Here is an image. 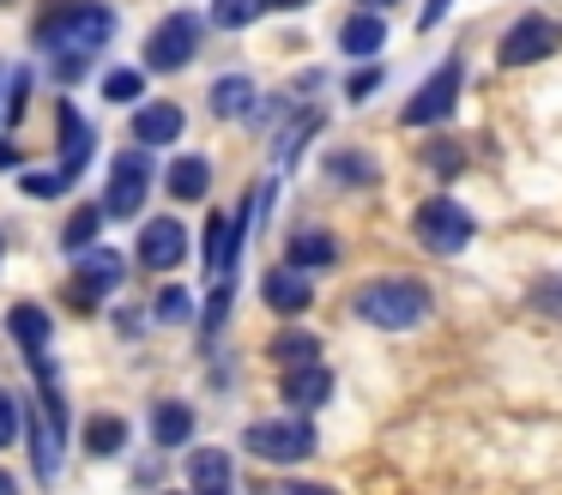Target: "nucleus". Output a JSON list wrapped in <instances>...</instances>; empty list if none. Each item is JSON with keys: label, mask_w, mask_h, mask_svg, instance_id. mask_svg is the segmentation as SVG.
Returning <instances> with one entry per match:
<instances>
[{"label": "nucleus", "mask_w": 562, "mask_h": 495, "mask_svg": "<svg viewBox=\"0 0 562 495\" xmlns=\"http://www.w3.org/2000/svg\"><path fill=\"white\" fill-rule=\"evenodd\" d=\"M122 447H127V423L115 417V410H103V417L86 423V453L91 459H115Z\"/></svg>", "instance_id": "nucleus-21"}, {"label": "nucleus", "mask_w": 562, "mask_h": 495, "mask_svg": "<svg viewBox=\"0 0 562 495\" xmlns=\"http://www.w3.org/2000/svg\"><path fill=\"white\" fill-rule=\"evenodd\" d=\"M134 139L139 145H170V139H182V109L176 103H146L134 115Z\"/></svg>", "instance_id": "nucleus-16"}, {"label": "nucleus", "mask_w": 562, "mask_h": 495, "mask_svg": "<svg viewBox=\"0 0 562 495\" xmlns=\"http://www.w3.org/2000/svg\"><path fill=\"white\" fill-rule=\"evenodd\" d=\"M424 164L436 169V176H460V169H465V145L436 139V145H424Z\"/></svg>", "instance_id": "nucleus-28"}, {"label": "nucleus", "mask_w": 562, "mask_h": 495, "mask_svg": "<svg viewBox=\"0 0 562 495\" xmlns=\"http://www.w3.org/2000/svg\"><path fill=\"white\" fill-rule=\"evenodd\" d=\"M243 447L267 465H296V459L315 453V423L308 417H267V423H248Z\"/></svg>", "instance_id": "nucleus-3"}, {"label": "nucleus", "mask_w": 562, "mask_h": 495, "mask_svg": "<svg viewBox=\"0 0 562 495\" xmlns=\"http://www.w3.org/2000/svg\"><path fill=\"white\" fill-rule=\"evenodd\" d=\"M267 357L279 362V369H308V362H321V338L315 333H296V326H291V333H279L267 345Z\"/></svg>", "instance_id": "nucleus-19"}, {"label": "nucleus", "mask_w": 562, "mask_h": 495, "mask_svg": "<svg viewBox=\"0 0 562 495\" xmlns=\"http://www.w3.org/2000/svg\"><path fill=\"white\" fill-rule=\"evenodd\" d=\"M532 308L562 314V272H550V278H538V284H532Z\"/></svg>", "instance_id": "nucleus-33"}, {"label": "nucleus", "mask_w": 562, "mask_h": 495, "mask_svg": "<svg viewBox=\"0 0 562 495\" xmlns=\"http://www.w3.org/2000/svg\"><path fill=\"white\" fill-rule=\"evenodd\" d=\"M327 169H333L339 181H363V188L375 181V164H369L363 151H333V157H327Z\"/></svg>", "instance_id": "nucleus-29"}, {"label": "nucleus", "mask_w": 562, "mask_h": 495, "mask_svg": "<svg viewBox=\"0 0 562 495\" xmlns=\"http://www.w3.org/2000/svg\"><path fill=\"white\" fill-rule=\"evenodd\" d=\"M260 7H279V12H291V7H308V0H260Z\"/></svg>", "instance_id": "nucleus-39"}, {"label": "nucleus", "mask_w": 562, "mask_h": 495, "mask_svg": "<svg viewBox=\"0 0 562 495\" xmlns=\"http://www.w3.org/2000/svg\"><path fill=\"white\" fill-rule=\"evenodd\" d=\"M441 12H448V0H424V19H417V31H436Z\"/></svg>", "instance_id": "nucleus-37"}, {"label": "nucleus", "mask_w": 562, "mask_h": 495, "mask_svg": "<svg viewBox=\"0 0 562 495\" xmlns=\"http://www.w3.org/2000/svg\"><path fill=\"white\" fill-rule=\"evenodd\" d=\"M122 254H110V248H86V260L74 266V302H79V314H91L110 290H122Z\"/></svg>", "instance_id": "nucleus-9"}, {"label": "nucleus", "mask_w": 562, "mask_h": 495, "mask_svg": "<svg viewBox=\"0 0 562 495\" xmlns=\"http://www.w3.org/2000/svg\"><path fill=\"white\" fill-rule=\"evenodd\" d=\"M19 423H25V405H19L13 393H0V447L19 441Z\"/></svg>", "instance_id": "nucleus-32"}, {"label": "nucleus", "mask_w": 562, "mask_h": 495, "mask_svg": "<svg viewBox=\"0 0 562 495\" xmlns=\"http://www.w3.org/2000/svg\"><path fill=\"white\" fill-rule=\"evenodd\" d=\"M55 139H61V181H74L91 157V127L74 103H61V133H55Z\"/></svg>", "instance_id": "nucleus-13"}, {"label": "nucleus", "mask_w": 562, "mask_h": 495, "mask_svg": "<svg viewBox=\"0 0 562 495\" xmlns=\"http://www.w3.org/2000/svg\"><path fill=\"white\" fill-rule=\"evenodd\" d=\"M182 260H188V229L176 224V217H151V224L139 229V266H151V272H176Z\"/></svg>", "instance_id": "nucleus-10"}, {"label": "nucleus", "mask_w": 562, "mask_h": 495, "mask_svg": "<svg viewBox=\"0 0 562 495\" xmlns=\"http://www.w3.org/2000/svg\"><path fill=\"white\" fill-rule=\"evenodd\" d=\"M363 7H393V0H363Z\"/></svg>", "instance_id": "nucleus-42"}, {"label": "nucleus", "mask_w": 562, "mask_h": 495, "mask_svg": "<svg viewBox=\"0 0 562 495\" xmlns=\"http://www.w3.org/2000/svg\"><path fill=\"white\" fill-rule=\"evenodd\" d=\"M194 48H200V19L194 12H170V19L146 36V67L151 72H176V67L194 60Z\"/></svg>", "instance_id": "nucleus-6"}, {"label": "nucleus", "mask_w": 562, "mask_h": 495, "mask_svg": "<svg viewBox=\"0 0 562 495\" xmlns=\"http://www.w3.org/2000/svg\"><path fill=\"white\" fill-rule=\"evenodd\" d=\"M381 43H387V19H375V12H357V19H345V31H339V48H345V55H375Z\"/></svg>", "instance_id": "nucleus-20"}, {"label": "nucleus", "mask_w": 562, "mask_h": 495, "mask_svg": "<svg viewBox=\"0 0 562 495\" xmlns=\"http://www.w3.org/2000/svg\"><path fill=\"white\" fill-rule=\"evenodd\" d=\"M25 193H37V200H49V193H61V169H55V176H25Z\"/></svg>", "instance_id": "nucleus-36"}, {"label": "nucleus", "mask_w": 562, "mask_h": 495, "mask_svg": "<svg viewBox=\"0 0 562 495\" xmlns=\"http://www.w3.org/2000/svg\"><path fill=\"white\" fill-rule=\"evenodd\" d=\"M260 290H267V308H279V314H303L308 302H315V284H308V272H296V266H272V272L260 278Z\"/></svg>", "instance_id": "nucleus-11"}, {"label": "nucleus", "mask_w": 562, "mask_h": 495, "mask_svg": "<svg viewBox=\"0 0 562 495\" xmlns=\"http://www.w3.org/2000/svg\"><path fill=\"white\" fill-rule=\"evenodd\" d=\"M291 495H333V490H315V483H308V490H291Z\"/></svg>", "instance_id": "nucleus-41"}, {"label": "nucleus", "mask_w": 562, "mask_h": 495, "mask_svg": "<svg viewBox=\"0 0 562 495\" xmlns=\"http://www.w3.org/2000/svg\"><path fill=\"white\" fill-rule=\"evenodd\" d=\"M260 0H212V24H218V31H243V24H255L260 19Z\"/></svg>", "instance_id": "nucleus-26"}, {"label": "nucleus", "mask_w": 562, "mask_h": 495, "mask_svg": "<svg viewBox=\"0 0 562 495\" xmlns=\"http://www.w3.org/2000/svg\"><path fill=\"white\" fill-rule=\"evenodd\" d=\"M7 333L25 345V357H49V333H55V320L37 308V302H19L13 314H7Z\"/></svg>", "instance_id": "nucleus-15"}, {"label": "nucleus", "mask_w": 562, "mask_h": 495, "mask_svg": "<svg viewBox=\"0 0 562 495\" xmlns=\"http://www.w3.org/2000/svg\"><path fill=\"white\" fill-rule=\"evenodd\" d=\"M110 36H115V12L103 0H67V7H49L37 19V43L55 55V79H67V85L86 72V60Z\"/></svg>", "instance_id": "nucleus-1"}, {"label": "nucleus", "mask_w": 562, "mask_h": 495, "mask_svg": "<svg viewBox=\"0 0 562 495\" xmlns=\"http://www.w3.org/2000/svg\"><path fill=\"white\" fill-rule=\"evenodd\" d=\"M236 254H243V241H236L231 217H224V212H212V217H206V272L218 278V284H231Z\"/></svg>", "instance_id": "nucleus-14"}, {"label": "nucleus", "mask_w": 562, "mask_h": 495, "mask_svg": "<svg viewBox=\"0 0 562 495\" xmlns=\"http://www.w3.org/2000/svg\"><path fill=\"white\" fill-rule=\"evenodd\" d=\"M375 85H381V67H369V72H351V85H345V91H351V103H357V97H369Z\"/></svg>", "instance_id": "nucleus-35"}, {"label": "nucleus", "mask_w": 562, "mask_h": 495, "mask_svg": "<svg viewBox=\"0 0 562 495\" xmlns=\"http://www.w3.org/2000/svg\"><path fill=\"white\" fill-rule=\"evenodd\" d=\"M351 308H357V320L381 326V333H405V326H417L429 314V290L417 278H369L351 296Z\"/></svg>", "instance_id": "nucleus-2"}, {"label": "nucleus", "mask_w": 562, "mask_h": 495, "mask_svg": "<svg viewBox=\"0 0 562 495\" xmlns=\"http://www.w3.org/2000/svg\"><path fill=\"white\" fill-rule=\"evenodd\" d=\"M248 109H255V79L231 72V79L212 85V115H248Z\"/></svg>", "instance_id": "nucleus-23"}, {"label": "nucleus", "mask_w": 562, "mask_h": 495, "mask_svg": "<svg viewBox=\"0 0 562 495\" xmlns=\"http://www.w3.org/2000/svg\"><path fill=\"white\" fill-rule=\"evenodd\" d=\"M19 164H25V157H19V145H13V139H0V169H19Z\"/></svg>", "instance_id": "nucleus-38"}, {"label": "nucleus", "mask_w": 562, "mask_h": 495, "mask_svg": "<svg viewBox=\"0 0 562 495\" xmlns=\"http://www.w3.org/2000/svg\"><path fill=\"white\" fill-rule=\"evenodd\" d=\"M25 429H31V447H37V477H55V465H61L55 459V435H43V423H31V417H25Z\"/></svg>", "instance_id": "nucleus-31"}, {"label": "nucleus", "mask_w": 562, "mask_h": 495, "mask_svg": "<svg viewBox=\"0 0 562 495\" xmlns=\"http://www.w3.org/2000/svg\"><path fill=\"white\" fill-rule=\"evenodd\" d=\"M333 398V369H321V362H308V369H284V405L296 410H315Z\"/></svg>", "instance_id": "nucleus-12"}, {"label": "nucleus", "mask_w": 562, "mask_h": 495, "mask_svg": "<svg viewBox=\"0 0 562 495\" xmlns=\"http://www.w3.org/2000/svg\"><path fill=\"white\" fill-rule=\"evenodd\" d=\"M188 435H194V410H188L182 398H164V405L151 410V441H158V447H182Z\"/></svg>", "instance_id": "nucleus-18"}, {"label": "nucleus", "mask_w": 562, "mask_h": 495, "mask_svg": "<svg viewBox=\"0 0 562 495\" xmlns=\"http://www.w3.org/2000/svg\"><path fill=\"white\" fill-rule=\"evenodd\" d=\"M188 477H194L200 495H224V490H231V459H224V453H194V459H188Z\"/></svg>", "instance_id": "nucleus-24"}, {"label": "nucleus", "mask_w": 562, "mask_h": 495, "mask_svg": "<svg viewBox=\"0 0 562 495\" xmlns=\"http://www.w3.org/2000/svg\"><path fill=\"white\" fill-rule=\"evenodd\" d=\"M25 103H31V72L19 67L13 79H7V121H19V115H25Z\"/></svg>", "instance_id": "nucleus-34"}, {"label": "nucleus", "mask_w": 562, "mask_h": 495, "mask_svg": "<svg viewBox=\"0 0 562 495\" xmlns=\"http://www.w3.org/2000/svg\"><path fill=\"white\" fill-rule=\"evenodd\" d=\"M557 43H562V31H557V24H550L544 12H526V19L514 24L508 36H502L496 60H502V67H532V60L557 55Z\"/></svg>", "instance_id": "nucleus-8"}, {"label": "nucleus", "mask_w": 562, "mask_h": 495, "mask_svg": "<svg viewBox=\"0 0 562 495\" xmlns=\"http://www.w3.org/2000/svg\"><path fill=\"white\" fill-rule=\"evenodd\" d=\"M460 85H465V60H441L436 72H429L424 85L412 91V103H405V127H441V121L453 115V103H460Z\"/></svg>", "instance_id": "nucleus-4"}, {"label": "nucleus", "mask_w": 562, "mask_h": 495, "mask_svg": "<svg viewBox=\"0 0 562 495\" xmlns=\"http://www.w3.org/2000/svg\"><path fill=\"white\" fill-rule=\"evenodd\" d=\"M0 495H19V483H13V471H0Z\"/></svg>", "instance_id": "nucleus-40"}, {"label": "nucleus", "mask_w": 562, "mask_h": 495, "mask_svg": "<svg viewBox=\"0 0 562 495\" xmlns=\"http://www.w3.org/2000/svg\"><path fill=\"white\" fill-rule=\"evenodd\" d=\"M139 85L146 79H139L134 67H115L110 79H103V97H110V103H139Z\"/></svg>", "instance_id": "nucleus-30"}, {"label": "nucleus", "mask_w": 562, "mask_h": 495, "mask_svg": "<svg viewBox=\"0 0 562 495\" xmlns=\"http://www.w3.org/2000/svg\"><path fill=\"white\" fill-rule=\"evenodd\" d=\"M98 229H103V205H79V212L67 217V229H61V248L67 254L91 248V241H98Z\"/></svg>", "instance_id": "nucleus-25"}, {"label": "nucleus", "mask_w": 562, "mask_h": 495, "mask_svg": "<svg viewBox=\"0 0 562 495\" xmlns=\"http://www.w3.org/2000/svg\"><path fill=\"white\" fill-rule=\"evenodd\" d=\"M151 314H158L164 326H182L188 314H194V296H188L182 284H164V290H158V302H151Z\"/></svg>", "instance_id": "nucleus-27"}, {"label": "nucleus", "mask_w": 562, "mask_h": 495, "mask_svg": "<svg viewBox=\"0 0 562 495\" xmlns=\"http://www.w3.org/2000/svg\"><path fill=\"white\" fill-rule=\"evenodd\" d=\"M206 188H212V164H206V157H176V164H170V193H176V200H206Z\"/></svg>", "instance_id": "nucleus-22"}, {"label": "nucleus", "mask_w": 562, "mask_h": 495, "mask_svg": "<svg viewBox=\"0 0 562 495\" xmlns=\"http://www.w3.org/2000/svg\"><path fill=\"white\" fill-rule=\"evenodd\" d=\"M412 229H417V241H424L429 254H460L477 224H472V212H465L460 200H424L417 217H412Z\"/></svg>", "instance_id": "nucleus-5"}, {"label": "nucleus", "mask_w": 562, "mask_h": 495, "mask_svg": "<svg viewBox=\"0 0 562 495\" xmlns=\"http://www.w3.org/2000/svg\"><path fill=\"white\" fill-rule=\"evenodd\" d=\"M291 266H296V272L339 266V241H333L327 229H296V236H291Z\"/></svg>", "instance_id": "nucleus-17"}, {"label": "nucleus", "mask_w": 562, "mask_h": 495, "mask_svg": "<svg viewBox=\"0 0 562 495\" xmlns=\"http://www.w3.org/2000/svg\"><path fill=\"white\" fill-rule=\"evenodd\" d=\"M146 188H151V164L146 151H122L110 164V188H103V217H134L146 205Z\"/></svg>", "instance_id": "nucleus-7"}]
</instances>
